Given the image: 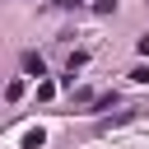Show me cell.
<instances>
[{
    "label": "cell",
    "mask_w": 149,
    "mask_h": 149,
    "mask_svg": "<svg viewBox=\"0 0 149 149\" xmlns=\"http://www.w3.org/2000/svg\"><path fill=\"white\" fill-rule=\"evenodd\" d=\"M42 70H47V61H42V51H23V74H33V79H37Z\"/></svg>",
    "instance_id": "cell-1"
},
{
    "label": "cell",
    "mask_w": 149,
    "mask_h": 149,
    "mask_svg": "<svg viewBox=\"0 0 149 149\" xmlns=\"http://www.w3.org/2000/svg\"><path fill=\"white\" fill-rule=\"evenodd\" d=\"M112 102H116V93H98V98H93V112H107Z\"/></svg>",
    "instance_id": "cell-2"
},
{
    "label": "cell",
    "mask_w": 149,
    "mask_h": 149,
    "mask_svg": "<svg viewBox=\"0 0 149 149\" xmlns=\"http://www.w3.org/2000/svg\"><path fill=\"white\" fill-rule=\"evenodd\" d=\"M93 9H98V14H112V9H116V0H93Z\"/></svg>",
    "instance_id": "cell-3"
},
{
    "label": "cell",
    "mask_w": 149,
    "mask_h": 149,
    "mask_svg": "<svg viewBox=\"0 0 149 149\" xmlns=\"http://www.w3.org/2000/svg\"><path fill=\"white\" fill-rule=\"evenodd\" d=\"M130 79H135V84H149V70H144V65H140V70H130Z\"/></svg>",
    "instance_id": "cell-4"
},
{
    "label": "cell",
    "mask_w": 149,
    "mask_h": 149,
    "mask_svg": "<svg viewBox=\"0 0 149 149\" xmlns=\"http://www.w3.org/2000/svg\"><path fill=\"white\" fill-rule=\"evenodd\" d=\"M56 5H61V9H74V5H84V0H56Z\"/></svg>",
    "instance_id": "cell-5"
},
{
    "label": "cell",
    "mask_w": 149,
    "mask_h": 149,
    "mask_svg": "<svg viewBox=\"0 0 149 149\" xmlns=\"http://www.w3.org/2000/svg\"><path fill=\"white\" fill-rule=\"evenodd\" d=\"M140 56H149V37H140Z\"/></svg>",
    "instance_id": "cell-6"
}]
</instances>
